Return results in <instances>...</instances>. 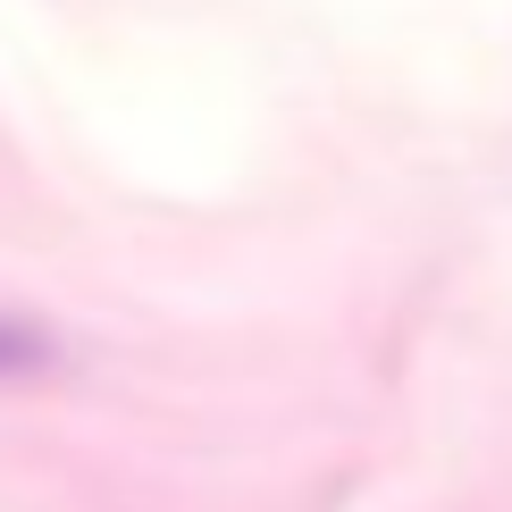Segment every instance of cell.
Returning a JSON list of instances; mask_svg holds the SVG:
<instances>
[{"mask_svg":"<svg viewBox=\"0 0 512 512\" xmlns=\"http://www.w3.org/2000/svg\"><path fill=\"white\" fill-rule=\"evenodd\" d=\"M42 361H51V336L26 328V319H0V378H26Z\"/></svg>","mask_w":512,"mask_h":512,"instance_id":"cell-1","label":"cell"}]
</instances>
